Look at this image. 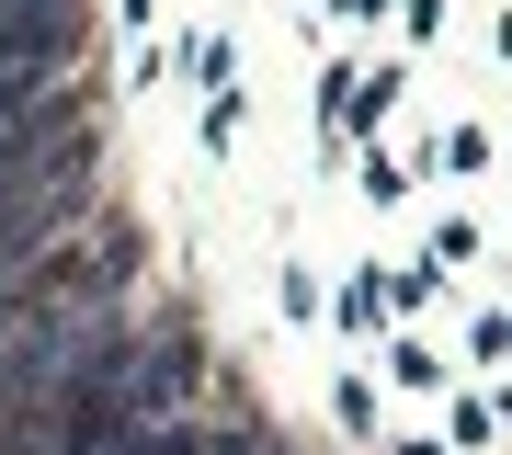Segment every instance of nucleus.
<instances>
[{"instance_id":"nucleus-5","label":"nucleus","mask_w":512,"mask_h":455,"mask_svg":"<svg viewBox=\"0 0 512 455\" xmlns=\"http://www.w3.org/2000/svg\"><path fill=\"white\" fill-rule=\"evenodd\" d=\"M444 296V262H410V273H387V308H433Z\"/></svg>"},{"instance_id":"nucleus-10","label":"nucleus","mask_w":512,"mask_h":455,"mask_svg":"<svg viewBox=\"0 0 512 455\" xmlns=\"http://www.w3.org/2000/svg\"><path fill=\"white\" fill-rule=\"evenodd\" d=\"M399 12H410V35H433V23H444V0H399Z\"/></svg>"},{"instance_id":"nucleus-2","label":"nucleus","mask_w":512,"mask_h":455,"mask_svg":"<svg viewBox=\"0 0 512 455\" xmlns=\"http://www.w3.org/2000/svg\"><path fill=\"white\" fill-rule=\"evenodd\" d=\"M137 273H148V239H137V217H114V205H92L57 251L23 273L35 296H69V308H126L137 296Z\"/></svg>"},{"instance_id":"nucleus-6","label":"nucleus","mask_w":512,"mask_h":455,"mask_svg":"<svg viewBox=\"0 0 512 455\" xmlns=\"http://www.w3.org/2000/svg\"><path fill=\"white\" fill-rule=\"evenodd\" d=\"M183 69H194L205 91H228V35H183Z\"/></svg>"},{"instance_id":"nucleus-3","label":"nucleus","mask_w":512,"mask_h":455,"mask_svg":"<svg viewBox=\"0 0 512 455\" xmlns=\"http://www.w3.org/2000/svg\"><path fill=\"white\" fill-rule=\"evenodd\" d=\"M92 69V23L69 12H0V91H46Z\"/></svg>"},{"instance_id":"nucleus-4","label":"nucleus","mask_w":512,"mask_h":455,"mask_svg":"<svg viewBox=\"0 0 512 455\" xmlns=\"http://www.w3.org/2000/svg\"><path fill=\"white\" fill-rule=\"evenodd\" d=\"M330 330L376 342V330H387V273H353V285H342V319H330Z\"/></svg>"},{"instance_id":"nucleus-8","label":"nucleus","mask_w":512,"mask_h":455,"mask_svg":"<svg viewBox=\"0 0 512 455\" xmlns=\"http://www.w3.org/2000/svg\"><path fill=\"white\" fill-rule=\"evenodd\" d=\"M501 410H512V399H456V444H490Z\"/></svg>"},{"instance_id":"nucleus-9","label":"nucleus","mask_w":512,"mask_h":455,"mask_svg":"<svg viewBox=\"0 0 512 455\" xmlns=\"http://www.w3.org/2000/svg\"><path fill=\"white\" fill-rule=\"evenodd\" d=\"M421 160H433V171H478V160H490V137H467V126H456L444 148H421Z\"/></svg>"},{"instance_id":"nucleus-12","label":"nucleus","mask_w":512,"mask_h":455,"mask_svg":"<svg viewBox=\"0 0 512 455\" xmlns=\"http://www.w3.org/2000/svg\"><path fill=\"white\" fill-rule=\"evenodd\" d=\"M399 455H444V444H399Z\"/></svg>"},{"instance_id":"nucleus-11","label":"nucleus","mask_w":512,"mask_h":455,"mask_svg":"<svg viewBox=\"0 0 512 455\" xmlns=\"http://www.w3.org/2000/svg\"><path fill=\"white\" fill-rule=\"evenodd\" d=\"M330 12H376V0H330Z\"/></svg>"},{"instance_id":"nucleus-7","label":"nucleus","mask_w":512,"mask_h":455,"mask_svg":"<svg viewBox=\"0 0 512 455\" xmlns=\"http://www.w3.org/2000/svg\"><path fill=\"white\" fill-rule=\"evenodd\" d=\"M330 410H342V433H376V387H365V376L330 387Z\"/></svg>"},{"instance_id":"nucleus-1","label":"nucleus","mask_w":512,"mask_h":455,"mask_svg":"<svg viewBox=\"0 0 512 455\" xmlns=\"http://www.w3.org/2000/svg\"><path fill=\"white\" fill-rule=\"evenodd\" d=\"M92 387H103L114 410H137V421L194 410V387H205V330H194V308L114 319V342H103V364H92Z\"/></svg>"}]
</instances>
